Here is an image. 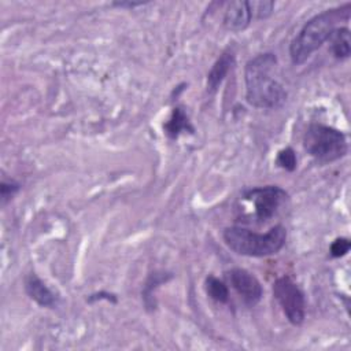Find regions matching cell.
Returning a JSON list of instances; mask_svg holds the SVG:
<instances>
[{"label":"cell","mask_w":351,"mask_h":351,"mask_svg":"<svg viewBox=\"0 0 351 351\" xmlns=\"http://www.w3.org/2000/svg\"><path fill=\"white\" fill-rule=\"evenodd\" d=\"M277 66V56L271 52L259 53L245 64V99L247 101L263 110H277L287 100V90L280 81L273 77Z\"/></svg>","instance_id":"6da1fadb"},{"label":"cell","mask_w":351,"mask_h":351,"mask_svg":"<svg viewBox=\"0 0 351 351\" xmlns=\"http://www.w3.org/2000/svg\"><path fill=\"white\" fill-rule=\"evenodd\" d=\"M351 4L325 10L308 19L289 45V56L293 64H303L317 49L329 40L332 32L340 21H348Z\"/></svg>","instance_id":"7a4b0ae2"},{"label":"cell","mask_w":351,"mask_h":351,"mask_svg":"<svg viewBox=\"0 0 351 351\" xmlns=\"http://www.w3.org/2000/svg\"><path fill=\"white\" fill-rule=\"evenodd\" d=\"M222 237L233 252L262 258L281 251L287 241V229L282 225H274L266 233H256L241 226H230L223 230Z\"/></svg>","instance_id":"3957f363"},{"label":"cell","mask_w":351,"mask_h":351,"mask_svg":"<svg viewBox=\"0 0 351 351\" xmlns=\"http://www.w3.org/2000/svg\"><path fill=\"white\" fill-rule=\"evenodd\" d=\"M304 151L319 163H330L341 159L348 144L343 132L322 123H311L303 133Z\"/></svg>","instance_id":"277c9868"},{"label":"cell","mask_w":351,"mask_h":351,"mask_svg":"<svg viewBox=\"0 0 351 351\" xmlns=\"http://www.w3.org/2000/svg\"><path fill=\"white\" fill-rule=\"evenodd\" d=\"M288 200V193L277 185L252 188L244 192L243 202L248 206L251 222L263 223L271 219Z\"/></svg>","instance_id":"5b68a950"},{"label":"cell","mask_w":351,"mask_h":351,"mask_svg":"<svg viewBox=\"0 0 351 351\" xmlns=\"http://www.w3.org/2000/svg\"><path fill=\"white\" fill-rule=\"evenodd\" d=\"M271 291L287 319L295 326L302 325L306 317V299L299 285L288 276H282L274 281Z\"/></svg>","instance_id":"8992f818"},{"label":"cell","mask_w":351,"mask_h":351,"mask_svg":"<svg viewBox=\"0 0 351 351\" xmlns=\"http://www.w3.org/2000/svg\"><path fill=\"white\" fill-rule=\"evenodd\" d=\"M229 285L248 306H255L262 299V285L258 278L245 269L233 267L225 273Z\"/></svg>","instance_id":"52a82bcc"},{"label":"cell","mask_w":351,"mask_h":351,"mask_svg":"<svg viewBox=\"0 0 351 351\" xmlns=\"http://www.w3.org/2000/svg\"><path fill=\"white\" fill-rule=\"evenodd\" d=\"M252 16L251 1H229L223 14V26L229 32L239 33L250 26Z\"/></svg>","instance_id":"ba28073f"},{"label":"cell","mask_w":351,"mask_h":351,"mask_svg":"<svg viewBox=\"0 0 351 351\" xmlns=\"http://www.w3.org/2000/svg\"><path fill=\"white\" fill-rule=\"evenodd\" d=\"M25 291L27 296L41 307L53 308L58 306V295L34 273L25 278Z\"/></svg>","instance_id":"9c48e42d"},{"label":"cell","mask_w":351,"mask_h":351,"mask_svg":"<svg viewBox=\"0 0 351 351\" xmlns=\"http://www.w3.org/2000/svg\"><path fill=\"white\" fill-rule=\"evenodd\" d=\"M234 63V53L232 51H225L219 55V58L214 62L213 67L207 74V90L214 93L218 86L222 84L225 77L228 75L229 70Z\"/></svg>","instance_id":"30bf717a"},{"label":"cell","mask_w":351,"mask_h":351,"mask_svg":"<svg viewBox=\"0 0 351 351\" xmlns=\"http://www.w3.org/2000/svg\"><path fill=\"white\" fill-rule=\"evenodd\" d=\"M163 129H165V133L167 134V137L171 140L178 138V136L184 132H189V133L195 132L186 112L181 107L173 108L170 118L163 125Z\"/></svg>","instance_id":"8fae6325"},{"label":"cell","mask_w":351,"mask_h":351,"mask_svg":"<svg viewBox=\"0 0 351 351\" xmlns=\"http://www.w3.org/2000/svg\"><path fill=\"white\" fill-rule=\"evenodd\" d=\"M329 48L332 55L339 59L344 60L350 58L351 47H350V29L347 26L336 27L330 37H329Z\"/></svg>","instance_id":"7c38bea8"},{"label":"cell","mask_w":351,"mask_h":351,"mask_svg":"<svg viewBox=\"0 0 351 351\" xmlns=\"http://www.w3.org/2000/svg\"><path fill=\"white\" fill-rule=\"evenodd\" d=\"M204 288L207 295L215 300L217 303H228L229 302V289L228 285L217 278L215 276H208L204 282Z\"/></svg>","instance_id":"4fadbf2b"},{"label":"cell","mask_w":351,"mask_h":351,"mask_svg":"<svg viewBox=\"0 0 351 351\" xmlns=\"http://www.w3.org/2000/svg\"><path fill=\"white\" fill-rule=\"evenodd\" d=\"M170 277H171V276H169V274H166V273H159V271H155V273H152V274L148 277V280H147V282H145V285H144V291H143V299H144V303H145L147 307L155 306V304H154V300H152L154 289H155L159 284L166 282Z\"/></svg>","instance_id":"5bb4252c"},{"label":"cell","mask_w":351,"mask_h":351,"mask_svg":"<svg viewBox=\"0 0 351 351\" xmlns=\"http://www.w3.org/2000/svg\"><path fill=\"white\" fill-rule=\"evenodd\" d=\"M276 163L287 170V171H293L298 166V159H296V154L295 151L291 148V147H285L282 148L281 151H278L277 154V159H276Z\"/></svg>","instance_id":"9a60e30c"},{"label":"cell","mask_w":351,"mask_h":351,"mask_svg":"<svg viewBox=\"0 0 351 351\" xmlns=\"http://www.w3.org/2000/svg\"><path fill=\"white\" fill-rule=\"evenodd\" d=\"M21 184L16 182L15 180H1V185H0V193H1V204H7L14 196L15 193L19 191Z\"/></svg>","instance_id":"2e32d148"},{"label":"cell","mask_w":351,"mask_h":351,"mask_svg":"<svg viewBox=\"0 0 351 351\" xmlns=\"http://www.w3.org/2000/svg\"><path fill=\"white\" fill-rule=\"evenodd\" d=\"M350 247H351V243L347 237H339L330 244L329 254L332 258H340L350 251Z\"/></svg>","instance_id":"e0dca14e"},{"label":"cell","mask_w":351,"mask_h":351,"mask_svg":"<svg viewBox=\"0 0 351 351\" xmlns=\"http://www.w3.org/2000/svg\"><path fill=\"white\" fill-rule=\"evenodd\" d=\"M251 8H252V14L258 19H265L273 12L274 3L273 1H251Z\"/></svg>","instance_id":"ac0fdd59"},{"label":"cell","mask_w":351,"mask_h":351,"mask_svg":"<svg viewBox=\"0 0 351 351\" xmlns=\"http://www.w3.org/2000/svg\"><path fill=\"white\" fill-rule=\"evenodd\" d=\"M101 299H107V300H111V302H117V298H115V295H112V293H108V292H97V293H92L90 296H89V302H95V300H101Z\"/></svg>","instance_id":"d6986e66"},{"label":"cell","mask_w":351,"mask_h":351,"mask_svg":"<svg viewBox=\"0 0 351 351\" xmlns=\"http://www.w3.org/2000/svg\"><path fill=\"white\" fill-rule=\"evenodd\" d=\"M144 3H123V1H121V3H114L112 5H117V7H130V8H133V7H138V5H143Z\"/></svg>","instance_id":"ffe728a7"}]
</instances>
